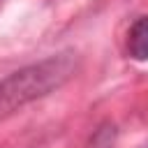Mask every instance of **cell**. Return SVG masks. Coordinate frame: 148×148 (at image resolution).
I'll use <instances>...</instances> for the list:
<instances>
[{
    "label": "cell",
    "mask_w": 148,
    "mask_h": 148,
    "mask_svg": "<svg viewBox=\"0 0 148 148\" xmlns=\"http://www.w3.org/2000/svg\"><path fill=\"white\" fill-rule=\"evenodd\" d=\"M72 58L69 56H58L42 60L37 65L23 67L0 81V118L14 113L18 106L49 95L53 88L62 86L72 76Z\"/></svg>",
    "instance_id": "cell-1"
},
{
    "label": "cell",
    "mask_w": 148,
    "mask_h": 148,
    "mask_svg": "<svg viewBox=\"0 0 148 148\" xmlns=\"http://www.w3.org/2000/svg\"><path fill=\"white\" fill-rule=\"evenodd\" d=\"M127 53L134 60H148V16H139L127 32Z\"/></svg>",
    "instance_id": "cell-2"
}]
</instances>
